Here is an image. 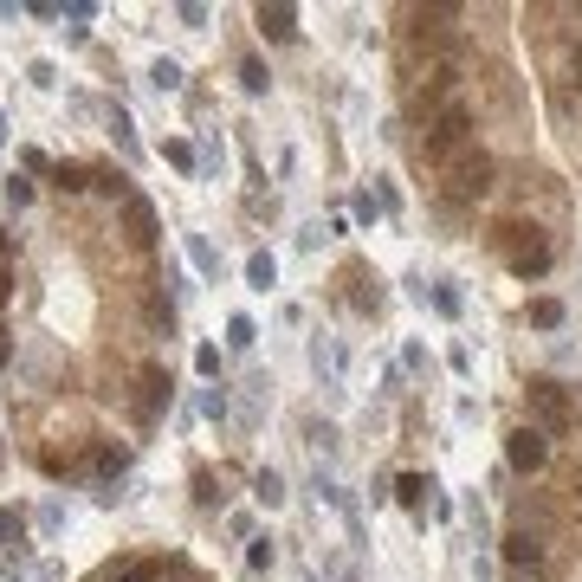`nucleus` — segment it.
<instances>
[{"label": "nucleus", "mask_w": 582, "mask_h": 582, "mask_svg": "<svg viewBox=\"0 0 582 582\" xmlns=\"http://www.w3.org/2000/svg\"><path fill=\"white\" fill-rule=\"evenodd\" d=\"M466 149H473V104H460L453 97L447 110H440L434 123H427V136H421V156L434 162V169H447V162H460Z\"/></svg>", "instance_id": "obj_1"}, {"label": "nucleus", "mask_w": 582, "mask_h": 582, "mask_svg": "<svg viewBox=\"0 0 582 582\" xmlns=\"http://www.w3.org/2000/svg\"><path fill=\"white\" fill-rule=\"evenodd\" d=\"M492 182H498V162L485 156V149H466L460 162H447V169H440V194H447V207L485 201V194H492Z\"/></svg>", "instance_id": "obj_2"}, {"label": "nucleus", "mask_w": 582, "mask_h": 582, "mask_svg": "<svg viewBox=\"0 0 582 582\" xmlns=\"http://www.w3.org/2000/svg\"><path fill=\"white\" fill-rule=\"evenodd\" d=\"M498 246H505V266L518 272V279H544L550 259H557V246L544 240V227H524V220H505V227H498Z\"/></svg>", "instance_id": "obj_3"}, {"label": "nucleus", "mask_w": 582, "mask_h": 582, "mask_svg": "<svg viewBox=\"0 0 582 582\" xmlns=\"http://www.w3.org/2000/svg\"><path fill=\"white\" fill-rule=\"evenodd\" d=\"M524 408H531V427L544 440H563L576 427V401H570V388L563 382H550V376H537L531 388H524Z\"/></svg>", "instance_id": "obj_4"}, {"label": "nucleus", "mask_w": 582, "mask_h": 582, "mask_svg": "<svg viewBox=\"0 0 582 582\" xmlns=\"http://www.w3.org/2000/svg\"><path fill=\"white\" fill-rule=\"evenodd\" d=\"M505 466H511V473H524V479H531V473H544V466H550V440L537 434L531 421H524V427H511V434H505Z\"/></svg>", "instance_id": "obj_5"}, {"label": "nucleus", "mask_w": 582, "mask_h": 582, "mask_svg": "<svg viewBox=\"0 0 582 582\" xmlns=\"http://www.w3.org/2000/svg\"><path fill=\"white\" fill-rule=\"evenodd\" d=\"M169 395H175L169 369H162V363H149L143 376H136V421H156V414L169 408Z\"/></svg>", "instance_id": "obj_6"}, {"label": "nucleus", "mask_w": 582, "mask_h": 582, "mask_svg": "<svg viewBox=\"0 0 582 582\" xmlns=\"http://www.w3.org/2000/svg\"><path fill=\"white\" fill-rule=\"evenodd\" d=\"M544 557H550V544L537 531H518V524H511V537H505V563L518 576H544Z\"/></svg>", "instance_id": "obj_7"}, {"label": "nucleus", "mask_w": 582, "mask_h": 582, "mask_svg": "<svg viewBox=\"0 0 582 582\" xmlns=\"http://www.w3.org/2000/svg\"><path fill=\"white\" fill-rule=\"evenodd\" d=\"M123 227H130L136 246H156V207H149L143 194H130V201H123Z\"/></svg>", "instance_id": "obj_8"}, {"label": "nucleus", "mask_w": 582, "mask_h": 582, "mask_svg": "<svg viewBox=\"0 0 582 582\" xmlns=\"http://www.w3.org/2000/svg\"><path fill=\"white\" fill-rule=\"evenodd\" d=\"M259 33H266L272 46H291V39H298V7H259Z\"/></svg>", "instance_id": "obj_9"}, {"label": "nucleus", "mask_w": 582, "mask_h": 582, "mask_svg": "<svg viewBox=\"0 0 582 582\" xmlns=\"http://www.w3.org/2000/svg\"><path fill=\"white\" fill-rule=\"evenodd\" d=\"M97 582H162V557H130L117 570H104Z\"/></svg>", "instance_id": "obj_10"}, {"label": "nucleus", "mask_w": 582, "mask_h": 582, "mask_svg": "<svg viewBox=\"0 0 582 582\" xmlns=\"http://www.w3.org/2000/svg\"><path fill=\"white\" fill-rule=\"evenodd\" d=\"M395 498H401L408 511H427V498H434V479H427V473H401V479H395Z\"/></svg>", "instance_id": "obj_11"}, {"label": "nucleus", "mask_w": 582, "mask_h": 582, "mask_svg": "<svg viewBox=\"0 0 582 582\" xmlns=\"http://www.w3.org/2000/svg\"><path fill=\"white\" fill-rule=\"evenodd\" d=\"M240 91H246V97H266V91H272L266 59H240Z\"/></svg>", "instance_id": "obj_12"}, {"label": "nucleus", "mask_w": 582, "mask_h": 582, "mask_svg": "<svg viewBox=\"0 0 582 582\" xmlns=\"http://www.w3.org/2000/svg\"><path fill=\"white\" fill-rule=\"evenodd\" d=\"M123 466H130V453H123V447H110V440H97V447H91V473H123Z\"/></svg>", "instance_id": "obj_13"}, {"label": "nucleus", "mask_w": 582, "mask_h": 582, "mask_svg": "<svg viewBox=\"0 0 582 582\" xmlns=\"http://www.w3.org/2000/svg\"><path fill=\"white\" fill-rule=\"evenodd\" d=\"M343 279L356 285V291H350V298H356V311H382V291H369V272H363V266H350Z\"/></svg>", "instance_id": "obj_14"}, {"label": "nucleus", "mask_w": 582, "mask_h": 582, "mask_svg": "<svg viewBox=\"0 0 582 582\" xmlns=\"http://www.w3.org/2000/svg\"><path fill=\"white\" fill-rule=\"evenodd\" d=\"M188 259H194V266L207 272V279H220V253H214V246H207V233H188Z\"/></svg>", "instance_id": "obj_15"}, {"label": "nucleus", "mask_w": 582, "mask_h": 582, "mask_svg": "<svg viewBox=\"0 0 582 582\" xmlns=\"http://www.w3.org/2000/svg\"><path fill=\"white\" fill-rule=\"evenodd\" d=\"M52 182H59L65 194H85L91 188V169H85V162H59V169H52Z\"/></svg>", "instance_id": "obj_16"}, {"label": "nucleus", "mask_w": 582, "mask_h": 582, "mask_svg": "<svg viewBox=\"0 0 582 582\" xmlns=\"http://www.w3.org/2000/svg\"><path fill=\"white\" fill-rule=\"evenodd\" d=\"M110 143L123 149V162H136V156H143V149H136V130H130V117H123V110L110 117Z\"/></svg>", "instance_id": "obj_17"}, {"label": "nucleus", "mask_w": 582, "mask_h": 582, "mask_svg": "<svg viewBox=\"0 0 582 582\" xmlns=\"http://www.w3.org/2000/svg\"><path fill=\"white\" fill-rule=\"evenodd\" d=\"M246 279H253L259 291H272V279H279V259H272V253H253V259H246Z\"/></svg>", "instance_id": "obj_18"}, {"label": "nucleus", "mask_w": 582, "mask_h": 582, "mask_svg": "<svg viewBox=\"0 0 582 582\" xmlns=\"http://www.w3.org/2000/svg\"><path fill=\"white\" fill-rule=\"evenodd\" d=\"M253 498H259V505H279V498H285V479L272 473V466H266V473H253Z\"/></svg>", "instance_id": "obj_19"}, {"label": "nucleus", "mask_w": 582, "mask_h": 582, "mask_svg": "<svg viewBox=\"0 0 582 582\" xmlns=\"http://www.w3.org/2000/svg\"><path fill=\"white\" fill-rule=\"evenodd\" d=\"M531 324H537V330H557V324H563V304H557V298H531Z\"/></svg>", "instance_id": "obj_20"}, {"label": "nucleus", "mask_w": 582, "mask_h": 582, "mask_svg": "<svg viewBox=\"0 0 582 582\" xmlns=\"http://www.w3.org/2000/svg\"><path fill=\"white\" fill-rule=\"evenodd\" d=\"M149 330L175 337V304H169V298H149Z\"/></svg>", "instance_id": "obj_21"}, {"label": "nucleus", "mask_w": 582, "mask_h": 582, "mask_svg": "<svg viewBox=\"0 0 582 582\" xmlns=\"http://www.w3.org/2000/svg\"><path fill=\"white\" fill-rule=\"evenodd\" d=\"M246 570H253V576L272 570V537H253V544H246Z\"/></svg>", "instance_id": "obj_22"}, {"label": "nucleus", "mask_w": 582, "mask_h": 582, "mask_svg": "<svg viewBox=\"0 0 582 582\" xmlns=\"http://www.w3.org/2000/svg\"><path fill=\"white\" fill-rule=\"evenodd\" d=\"M194 505H201V511H214V505H220V492H214V473H207V466L194 473Z\"/></svg>", "instance_id": "obj_23"}, {"label": "nucleus", "mask_w": 582, "mask_h": 582, "mask_svg": "<svg viewBox=\"0 0 582 582\" xmlns=\"http://www.w3.org/2000/svg\"><path fill=\"white\" fill-rule=\"evenodd\" d=\"M149 78H156V91H182V65H175V59H156Z\"/></svg>", "instance_id": "obj_24"}, {"label": "nucleus", "mask_w": 582, "mask_h": 582, "mask_svg": "<svg viewBox=\"0 0 582 582\" xmlns=\"http://www.w3.org/2000/svg\"><path fill=\"white\" fill-rule=\"evenodd\" d=\"M26 201H33V182H26V175H7V207H13V214H20Z\"/></svg>", "instance_id": "obj_25"}, {"label": "nucleus", "mask_w": 582, "mask_h": 582, "mask_svg": "<svg viewBox=\"0 0 582 582\" xmlns=\"http://www.w3.org/2000/svg\"><path fill=\"white\" fill-rule=\"evenodd\" d=\"M7 544H20V511L0 505V550H7Z\"/></svg>", "instance_id": "obj_26"}, {"label": "nucleus", "mask_w": 582, "mask_h": 582, "mask_svg": "<svg viewBox=\"0 0 582 582\" xmlns=\"http://www.w3.org/2000/svg\"><path fill=\"white\" fill-rule=\"evenodd\" d=\"M227 343H233V350H253V317H233V324H227Z\"/></svg>", "instance_id": "obj_27"}, {"label": "nucleus", "mask_w": 582, "mask_h": 582, "mask_svg": "<svg viewBox=\"0 0 582 582\" xmlns=\"http://www.w3.org/2000/svg\"><path fill=\"white\" fill-rule=\"evenodd\" d=\"M434 311L440 317H460V291H453V285H434Z\"/></svg>", "instance_id": "obj_28"}, {"label": "nucleus", "mask_w": 582, "mask_h": 582, "mask_svg": "<svg viewBox=\"0 0 582 582\" xmlns=\"http://www.w3.org/2000/svg\"><path fill=\"white\" fill-rule=\"evenodd\" d=\"M194 369H201V376H220V350H214V343H201V350H194Z\"/></svg>", "instance_id": "obj_29"}, {"label": "nucleus", "mask_w": 582, "mask_h": 582, "mask_svg": "<svg viewBox=\"0 0 582 582\" xmlns=\"http://www.w3.org/2000/svg\"><path fill=\"white\" fill-rule=\"evenodd\" d=\"M201 414H214V421H227V395H220V388H207V395H201Z\"/></svg>", "instance_id": "obj_30"}, {"label": "nucleus", "mask_w": 582, "mask_h": 582, "mask_svg": "<svg viewBox=\"0 0 582 582\" xmlns=\"http://www.w3.org/2000/svg\"><path fill=\"white\" fill-rule=\"evenodd\" d=\"M65 20H72V33H85V20H91V0H72V7H65Z\"/></svg>", "instance_id": "obj_31"}, {"label": "nucleus", "mask_w": 582, "mask_h": 582, "mask_svg": "<svg viewBox=\"0 0 582 582\" xmlns=\"http://www.w3.org/2000/svg\"><path fill=\"white\" fill-rule=\"evenodd\" d=\"M0 369H13V330H0Z\"/></svg>", "instance_id": "obj_32"}, {"label": "nucleus", "mask_w": 582, "mask_h": 582, "mask_svg": "<svg viewBox=\"0 0 582 582\" xmlns=\"http://www.w3.org/2000/svg\"><path fill=\"white\" fill-rule=\"evenodd\" d=\"M7 291H13V272L0 266V311H7Z\"/></svg>", "instance_id": "obj_33"}, {"label": "nucleus", "mask_w": 582, "mask_h": 582, "mask_svg": "<svg viewBox=\"0 0 582 582\" xmlns=\"http://www.w3.org/2000/svg\"><path fill=\"white\" fill-rule=\"evenodd\" d=\"M0 582H20V563H0Z\"/></svg>", "instance_id": "obj_34"}, {"label": "nucleus", "mask_w": 582, "mask_h": 582, "mask_svg": "<svg viewBox=\"0 0 582 582\" xmlns=\"http://www.w3.org/2000/svg\"><path fill=\"white\" fill-rule=\"evenodd\" d=\"M505 582H537V576H518V570H511V576H505Z\"/></svg>", "instance_id": "obj_35"}, {"label": "nucleus", "mask_w": 582, "mask_h": 582, "mask_svg": "<svg viewBox=\"0 0 582 582\" xmlns=\"http://www.w3.org/2000/svg\"><path fill=\"white\" fill-rule=\"evenodd\" d=\"M175 582H194V576H175Z\"/></svg>", "instance_id": "obj_36"}]
</instances>
